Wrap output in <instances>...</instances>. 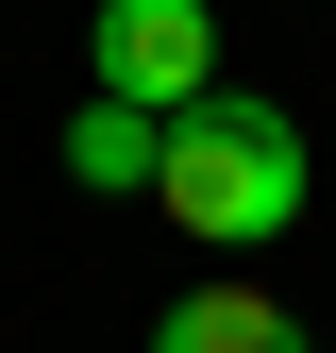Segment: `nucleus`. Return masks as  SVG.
Masks as SVG:
<instances>
[{
  "label": "nucleus",
  "instance_id": "nucleus-3",
  "mask_svg": "<svg viewBox=\"0 0 336 353\" xmlns=\"http://www.w3.org/2000/svg\"><path fill=\"white\" fill-rule=\"evenodd\" d=\"M151 353H319V336L286 320V303H252V286H185L151 320Z\"/></svg>",
  "mask_w": 336,
  "mask_h": 353
},
{
  "label": "nucleus",
  "instance_id": "nucleus-2",
  "mask_svg": "<svg viewBox=\"0 0 336 353\" xmlns=\"http://www.w3.org/2000/svg\"><path fill=\"white\" fill-rule=\"evenodd\" d=\"M202 84H219V17H202V0H101V101L185 118Z\"/></svg>",
  "mask_w": 336,
  "mask_h": 353
},
{
  "label": "nucleus",
  "instance_id": "nucleus-1",
  "mask_svg": "<svg viewBox=\"0 0 336 353\" xmlns=\"http://www.w3.org/2000/svg\"><path fill=\"white\" fill-rule=\"evenodd\" d=\"M151 202L185 219V236H219V252H269L286 219H303V118L286 101H252V84H202L185 118H168V168H151Z\"/></svg>",
  "mask_w": 336,
  "mask_h": 353
},
{
  "label": "nucleus",
  "instance_id": "nucleus-4",
  "mask_svg": "<svg viewBox=\"0 0 336 353\" xmlns=\"http://www.w3.org/2000/svg\"><path fill=\"white\" fill-rule=\"evenodd\" d=\"M151 168H168V118L151 101H101V84H84V118H67V185H151Z\"/></svg>",
  "mask_w": 336,
  "mask_h": 353
}]
</instances>
